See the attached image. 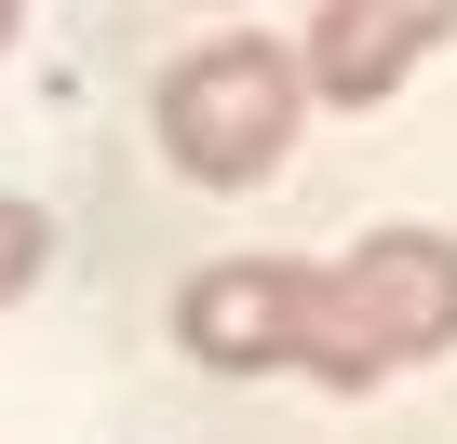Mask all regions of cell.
<instances>
[{
    "label": "cell",
    "instance_id": "1",
    "mask_svg": "<svg viewBox=\"0 0 457 444\" xmlns=\"http://www.w3.org/2000/svg\"><path fill=\"white\" fill-rule=\"evenodd\" d=\"M457 350V243L444 230H363L350 256L296 270V377L323 390H377L403 364H444Z\"/></svg>",
    "mask_w": 457,
    "mask_h": 444
},
{
    "label": "cell",
    "instance_id": "2",
    "mask_svg": "<svg viewBox=\"0 0 457 444\" xmlns=\"http://www.w3.org/2000/svg\"><path fill=\"white\" fill-rule=\"evenodd\" d=\"M296 121H310V81H296L283 41H202L148 95V135H162V162L188 188H256V175H283Z\"/></svg>",
    "mask_w": 457,
    "mask_h": 444
},
{
    "label": "cell",
    "instance_id": "3",
    "mask_svg": "<svg viewBox=\"0 0 457 444\" xmlns=\"http://www.w3.org/2000/svg\"><path fill=\"white\" fill-rule=\"evenodd\" d=\"M296 270L310 256H215L175 283V350L215 364V377H283L296 350Z\"/></svg>",
    "mask_w": 457,
    "mask_h": 444
},
{
    "label": "cell",
    "instance_id": "4",
    "mask_svg": "<svg viewBox=\"0 0 457 444\" xmlns=\"http://www.w3.org/2000/svg\"><path fill=\"white\" fill-rule=\"evenodd\" d=\"M444 28H457V0H323L310 41H296V81H310L323 108H377V95L417 81V54H430Z\"/></svg>",
    "mask_w": 457,
    "mask_h": 444
},
{
    "label": "cell",
    "instance_id": "5",
    "mask_svg": "<svg viewBox=\"0 0 457 444\" xmlns=\"http://www.w3.org/2000/svg\"><path fill=\"white\" fill-rule=\"evenodd\" d=\"M41 256H54V215H41V202H0V310L41 283Z\"/></svg>",
    "mask_w": 457,
    "mask_h": 444
},
{
    "label": "cell",
    "instance_id": "6",
    "mask_svg": "<svg viewBox=\"0 0 457 444\" xmlns=\"http://www.w3.org/2000/svg\"><path fill=\"white\" fill-rule=\"evenodd\" d=\"M14 28H28V0H0V54H14Z\"/></svg>",
    "mask_w": 457,
    "mask_h": 444
}]
</instances>
